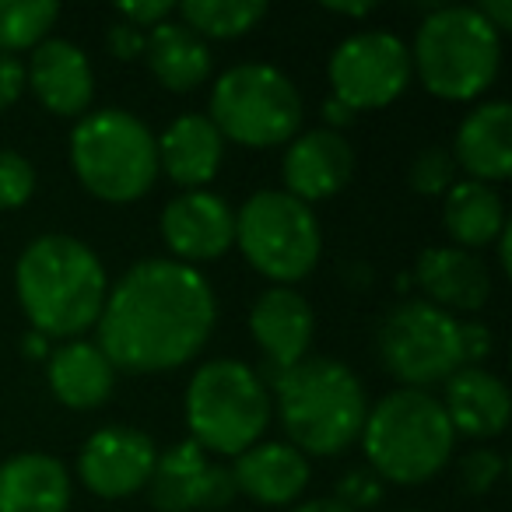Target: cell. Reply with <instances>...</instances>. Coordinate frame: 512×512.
I'll return each mask as SVG.
<instances>
[{
    "mask_svg": "<svg viewBox=\"0 0 512 512\" xmlns=\"http://www.w3.org/2000/svg\"><path fill=\"white\" fill-rule=\"evenodd\" d=\"M407 512H421V509H407Z\"/></svg>",
    "mask_w": 512,
    "mask_h": 512,
    "instance_id": "obj_46",
    "label": "cell"
},
{
    "mask_svg": "<svg viewBox=\"0 0 512 512\" xmlns=\"http://www.w3.org/2000/svg\"><path fill=\"white\" fill-rule=\"evenodd\" d=\"M239 498L232 481V470L225 463H211V474H207V495H204V512H225L228 505Z\"/></svg>",
    "mask_w": 512,
    "mask_h": 512,
    "instance_id": "obj_37",
    "label": "cell"
},
{
    "mask_svg": "<svg viewBox=\"0 0 512 512\" xmlns=\"http://www.w3.org/2000/svg\"><path fill=\"white\" fill-rule=\"evenodd\" d=\"M155 456L158 446L148 432L134 425H102L81 442L78 481L95 498L120 502V498L144 491Z\"/></svg>",
    "mask_w": 512,
    "mask_h": 512,
    "instance_id": "obj_13",
    "label": "cell"
},
{
    "mask_svg": "<svg viewBox=\"0 0 512 512\" xmlns=\"http://www.w3.org/2000/svg\"><path fill=\"white\" fill-rule=\"evenodd\" d=\"M355 169L358 155L344 134H334L327 127L299 130L281 155V190L316 207L337 197L355 179Z\"/></svg>",
    "mask_w": 512,
    "mask_h": 512,
    "instance_id": "obj_15",
    "label": "cell"
},
{
    "mask_svg": "<svg viewBox=\"0 0 512 512\" xmlns=\"http://www.w3.org/2000/svg\"><path fill=\"white\" fill-rule=\"evenodd\" d=\"M456 169L474 183L498 186L512 176V106L505 99H484L460 120L453 134Z\"/></svg>",
    "mask_w": 512,
    "mask_h": 512,
    "instance_id": "obj_18",
    "label": "cell"
},
{
    "mask_svg": "<svg viewBox=\"0 0 512 512\" xmlns=\"http://www.w3.org/2000/svg\"><path fill=\"white\" fill-rule=\"evenodd\" d=\"M116 376L102 348L95 341H64L60 348L50 351L46 358V386H50L53 400L64 404L67 411H99L109 404L116 390Z\"/></svg>",
    "mask_w": 512,
    "mask_h": 512,
    "instance_id": "obj_22",
    "label": "cell"
},
{
    "mask_svg": "<svg viewBox=\"0 0 512 512\" xmlns=\"http://www.w3.org/2000/svg\"><path fill=\"white\" fill-rule=\"evenodd\" d=\"M474 11L498 32V36H505V32L512 29V0H481V4H474Z\"/></svg>",
    "mask_w": 512,
    "mask_h": 512,
    "instance_id": "obj_38",
    "label": "cell"
},
{
    "mask_svg": "<svg viewBox=\"0 0 512 512\" xmlns=\"http://www.w3.org/2000/svg\"><path fill=\"white\" fill-rule=\"evenodd\" d=\"M358 442H362L365 467L383 484H400V488L435 481L456 453V435L439 397L428 390H404V386L383 393L369 407Z\"/></svg>",
    "mask_w": 512,
    "mask_h": 512,
    "instance_id": "obj_4",
    "label": "cell"
},
{
    "mask_svg": "<svg viewBox=\"0 0 512 512\" xmlns=\"http://www.w3.org/2000/svg\"><path fill=\"white\" fill-rule=\"evenodd\" d=\"M456 477H460V488L474 498H484L498 488V481L505 477V456L491 446H477L456 460Z\"/></svg>",
    "mask_w": 512,
    "mask_h": 512,
    "instance_id": "obj_30",
    "label": "cell"
},
{
    "mask_svg": "<svg viewBox=\"0 0 512 512\" xmlns=\"http://www.w3.org/2000/svg\"><path fill=\"white\" fill-rule=\"evenodd\" d=\"M158 232L169 260L200 271V264H214L235 246V211L214 190H179L162 207Z\"/></svg>",
    "mask_w": 512,
    "mask_h": 512,
    "instance_id": "obj_14",
    "label": "cell"
},
{
    "mask_svg": "<svg viewBox=\"0 0 512 512\" xmlns=\"http://www.w3.org/2000/svg\"><path fill=\"white\" fill-rule=\"evenodd\" d=\"M341 278H344V285H348V288L362 292V288H369V281H376V271H372V267H365V264H348V267H341Z\"/></svg>",
    "mask_w": 512,
    "mask_h": 512,
    "instance_id": "obj_43",
    "label": "cell"
},
{
    "mask_svg": "<svg viewBox=\"0 0 512 512\" xmlns=\"http://www.w3.org/2000/svg\"><path fill=\"white\" fill-rule=\"evenodd\" d=\"M292 512H351V509L337 502L334 495H323V498H306V502H299Z\"/></svg>",
    "mask_w": 512,
    "mask_h": 512,
    "instance_id": "obj_44",
    "label": "cell"
},
{
    "mask_svg": "<svg viewBox=\"0 0 512 512\" xmlns=\"http://www.w3.org/2000/svg\"><path fill=\"white\" fill-rule=\"evenodd\" d=\"M116 18L141 32H151L155 25L176 18V4L169 0H137V4H116Z\"/></svg>",
    "mask_w": 512,
    "mask_h": 512,
    "instance_id": "obj_34",
    "label": "cell"
},
{
    "mask_svg": "<svg viewBox=\"0 0 512 512\" xmlns=\"http://www.w3.org/2000/svg\"><path fill=\"white\" fill-rule=\"evenodd\" d=\"M456 341H460V362L463 365H484L495 351V330L484 320H456Z\"/></svg>",
    "mask_w": 512,
    "mask_h": 512,
    "instance_id": "obj_33",
    "label": "cell"
},
{
    "mask_svg": "<svg viewBox=\"0 0 512 512\" xmlns=\"http://www.w3.org/2000/svg\"><path fill=\"white\" fill-rule=\"evenodd\" d=\"M218 327V295L197 267L148 256L109 281L95 323L102 355L127 376H162L204 355Z\"/></svg>",
    "mask_w": 512,
    "mask_h": 512,
    "instance_id": "obj_1",
    "label": "cell"
},
{
    "mask_svg": "<svg viewBox=\"0 0 512 512\" xmlns=\"http://www.w3.org/2000/svg\"><path fill=\"white\" fill-rule=\"evenodd\" d=\"M176 18L200 39H242L267 18L264 0H186L176 8Z\"/></svg>",
    "mask_w": 512,
    "mask_h": 512,
    "instance_id": "obj_27",
    "label": "cell"
},
{
    "mask_svg": "<svg viewBox=\"0 0 512 512\" xmlns=\"http://www.w3.org/2000/svg\"><path fill=\"white\" fill-rule=\"evenodd\" d=\"M271 404L288 446L306 460H330L358 442L369 414V393L348 362L309 355L271 386Z\"/></svg>",
    "mask_w": 512,
    "mask_h": 512,
    "instance_id": "obj_3",
    "label": "cell"
},
{
    "mask_svg": "<svg viewBox=\"0 0 512 512\" xmlns=\"http://www.w3.org/2000/svg\"><path fill=\"white\" fill-rule=\"evenodd\" d=\"M505 225H509V214L498 186L456 179L442 197V228L449 235V246L470 249V253L488 249Z\"/></svg>",
    "mask_w": 512,
    "mask_h": 512,
    "instance_id": "obj_26",
    "label": "cell"
},
{
    "mask_svg": "<svg viewBox=\"0 0 512 512\" xmlns=\"http://www.w3.org/2000/svg\"><path fill=\"white\" fill-rule=\"evenodd\" d=\"M439 404L453 435H463V439H498L509 425V390L484 365H460L442 383Z\"/></svg>",
    "mask_w": 512,
    "mask_h": 512,
    "instance_id": "obj_19",
    "label": "cell"
},
{
    "mask_svg": "<svg viewBox=\"0 0 512 512\" xmlns=\"http://www.w3.org/2000/svg\"><path fill=\"white\" fill-rule=\"evenodd\" d=\"M376 358L404 390H428L460 369L456 316L425 299H400L376 323Z\"/></svg>",
    "mask_w": 512,
    "mask_h": 512,
    "instance_id": "obj_10",
    "label": "cell"
},
{
    "mask_svg": "<svg viewBox=\"0 0 512 512\" xmlns=\"http://www.w3.org/2000/svg\"><path fill=\"white\" fill-rule=\"evenodd\" d=\"M15 295L29 330L78 341L99 323L109 295V271L85 239L46 232L25 242L18 253Z\"/></svg>",
    "mask_w": 512,
    "mask_h": 512,
    "instance_id": "obj_2",
    "label": "cell"
},
{
    "mask_svg": "<svg viewBox=\"0 0 512 512\" xmlns=\"http://www.w3.org/2000/svg\"><path fill=\"white\" fill-rule=\"evenodd\" d=\"M36 165L22 151L0 148V211H18L36 197Z\"/></svg>",
    "mask_w": 512,
    "mask_h": 512,
    "instance_id": "obj_31",
    "label": "cell"
},
{
    "mask_svg": "<svg viewBox=\"0 0 512 512\" xmlns=\"http://www.w3.org/2000/svg\"><path fill=\"white\" fill-rule=\"evenodd\" d=\"M330 95L351 113H376L411 88V50L390 29H362L344 36L327 60Z\"/></svg>",
    "mask_w": 512,
    "mask_h": 512,
    "instance_id": "obj_11",
    "label": "cell"
},
{
    "mask_svg": "<svg viewBox=\"0 0 512 512\" xmlns=\"http://www.w3.org/2000/svg\"><path fill=\"white\" fill-rule=\"evenodd\" d=\"M246 327L260 358H264V365L256 372L267 386H274L285 372H292L295 365L313 355L316 309L299 288H264L249 306Z\"/></svg>",
    "mask_w": 512,
    "mask_h": 512,
    "instance_id": "obj_12",
    "label": "cell"
},
{
    "mask_svg": "<svg viewBox=\"0 0 512 512\" xmlns=\"http://www.w3.org/2000/svg\"><path fill=\"white\" fill-rule=\"evenodd\" d=\"M334 498L341 505H348L351 512H365V509H376V505L383 502L386 484L362 463V467H351V470H344V474L337 477Z\"/></svg>",
    "mask_w": 512,
    "mask_h": 512,
    "instance_id": "obj_32",
    "label": "cell"
},
{
    "mask_svg": "<svg viewBox=\"0 0 512 512\" xmlns=\"http://www.w3.org/2000/svg\"><path fill=\"white\" fill-rule=\"evenodd\" d=\"M144 60L148 71L155 74V81L165 92L190 95L211 78V46L197 36L193 29H186L179 18L155 25L148 32V46H144Z\"/></svg>",
    "mask_w": 512,
    "mask_h": 512,
    "instance_id": "obj_24",
    "label": "cell"
},
{
    "mask_svg": "<svg viewBox=\"0 0 512 512\" xmlns=\"http://www.w3.org/2000/svg\"><path fill=\"white\" fill-rule=\"evenodd\" d=\"M190 442L207 456H239L264 442L274 418L271 386L242 358H211L197 365L183 393Z\"/></svg>",
    "mask_w": 512,
    "mask_h": 512,
    "instance_id": "obj_6",
    "label": "cell"
},
{
    "mask_svg": "<svg viewBox=\"0 0 512 512\" xmlns=\"http://www.w3.org/2000/svg\"><path fill=\"white\" fill-rule=\"evenodd\" d=\"M144 46H148V32L134 29V25L120 22V18L106 29V50H109V57H116L120 64H134V60H141Z\"/></svg>",
    "mask_w": 512,
    "mask_h": 512,
    "instance_id": "obj_35",
    "label": "cell"
},
{
    "mask_svg": "<svg viewBox=\"0 0 512 512\" xmlns=\"http://www.w3.org/2000/svg\"><path fill=\"white\" fill-rule=\"evenodd\" d=\"M306 102L292 78L274 64H235L211 85L207 120L225 144L267 151L288 144L302 130Z\"/></svg>",
    "mask_w": 512,
    "mask_h": 512,
    "instance_id": "obj_8",
    "label": "cell"
},
{
    "mask_svg": "<svg viewBox=\"0 0 512 512\" xmlns=\"http://www.w3.org/2000/svg\"><path fill=\"white\" fill-rule=\"evenodd\" d=\"M407 50L414 78L442 102L484 99L502 71V36L474 4H432Z\"/></svg>",
    "mask_w": 512,
    "mask_h": 512,
    "instance_id": "obj_5",
    "label": "cell"
},
{
    "mask_svg": "<svg viewBox=\"0 0 512 512\" xmlns=\"http://www.w3.org/2000/svg\"><path fill=\"white\" fill-rule=\"evenodd\" d=\"M50 337L36 334V330H29V334L22 337V355L29 358V362H46L50 358Z\"/></svg>",
    "mask_w": 512,
    "mask_h": 512,
    "instance_id": "obj_41",
    "label": "cell"
},
{
    "mask_svg": "<svg viewBox=\"0 0 512 512\" xmlns=\"http://www.w3.org/2000/svg\"><path fill=\"white\" fill-rule=\"evenodd\" d=\"M491 246H495V256H498V271H502V278H509L512 274V225H505Z\"/></svg>",
    "mask_w": 512,
    "mask_h": 512,
    "instance_id": "obj_42",
    "label": "cell"
},
{
    "mask_svg": "<svg viewBox=\"0 0 512 512\" xmlns=\"http://www.w3.org/2000/svg\"><path fill=\"white\" fill-rule=\"evenodd\" d=\"M74 477L64 460L25 449L0 460V512H67Z\"/></svg>",
    "mask_w": 512,
    "mask_h": 512,
    "instance_id": "obj_23",
    "label": "cell"
},
{
    "mask_svg": "<svg viewBox=\"0 0 512 512\" xmlns=\"http://www.w3.org/2000/svg\"><path fill=\"white\" fill-rule=\"evenodd\" d=\"M323 127L327 130H334V134H344L348 127H355V120H358V113H351L348 106H344L341 99H334V95H327L323 99Z\"/></svg>",
    "mask_w": 512,
    "mask_h": 512,
    "instance_id": "obj_39",
    "label": "cell"
},
{
    "mask_svg": "<svg viewBox=\"0 0 512 512\" xmlns=\"http://www.w3.org/2000/svg\"><path fill=\"white\" fill-rule=\"evenodd\" d=\"M29 92V74H25V60L0 53V113L15 106L22 95Z\"/></svg>",
    "mask_w": 512,
    "mask_h": 512,
    "instance_id": "obj_36",
    "label": "cell"
},
{
    "mask_svg": "<svg viewBox=\"0 0 512 512\" xmlns=\"http://www.w3.org/2000/svg\"><path fill=\"white\" fill-rule=\"evenodd\" d=\"M60 18L53 0H0V53L22 57L46 43Z\"/></svg>",
    "mask_w": 512,
    "mask_h": 512,
    "instance_id": "obj_28",
    "label": "cell"
},
{
    "mask_svg": "<svg viewBox=\"0 0 512 512\" xmlns=\"http://www.w3.org/2000/svg\"><path fill=\"white\" fill-rule=\"evenodd\" d=\"M228 470H232L235 491L264 509L295 505L313 477L309 460L288 442H256L235 456Z\"/></svg>",
    "mask_w": 512,
    "mask_h": 512,
    "instance_id": "obj_21",
    "label": "cell"
},
{
    "mask_svg": "<svg viewBox=\"0 0 512 512\" xmlns=\"http://www.w3.org/2000/svg\"><path fill=\"white\" fill-rule=\"evenodd\" d=\"M323 11L337 18H369L376 11V0H327Z\"/></svg>",
    "mask_w": 512,
    "mask_h": 512,
    "instance_id": "obj_40",
    "label": "cell"
},
{
    "mask_svg": "<svg viewBox=\"0 0 512 512\" xmlns=\"http://www.w3.org/2000/svg\"><path fill=\"white\" fill-rule=\"evenodd\" d=\"M235 249L271 285L295 288L323 256V225L316 207L285 190H256L235 211Z\"/></svg>",
    "mask_w": 512,
    "mask_h": 512,
    "instance_id": "obj_9",
    "label": "cell"
},
{
    "mask_svg": "<svg viewBox=\"0 0 512 512\" xmlns=\"http://www.w3.org/2000/svg\"><path fill=\"white\" fill-rule=\"evenodd\" d=\"M211 456L197 442L183 439L158 449L151 477L144 484L148 502L155 512H204L207 474H211Z\"/></svg>",
    "mask_w": 512,
    "mask_h": 512,
    "instance_id": "obj_25",
    "label": "cell"
},
{
    "mask_svg": "<svg viewBox=\"0 0 512 512\" xmlns=\"http://www.w3.org/2000/svg\"><path fill=\"white\" fill-rule=\"evenodd\" d=\"M456 162L449 155V148L442 144H428L407 165V183L418 197H446L449 186L456 183Z\"/></svg>",
    "mask_w": 512,
    "mask_h": 512,
    "instance_id": "obj_29",
    "label": "cell"
},
{
    "mask_svg": "<svg viewBox=\"0 0 512 512\" xmlns=\"http://www.w3.org/2000/svg\"><path fill=\"white\" fill-rule=\"evenodd\" d=\"M71 169L102 204H137L158 183L155 130L130 109H88L71 130Z\"/></svg>",
    "mask_w": 512,
    "mask_h": 512,
    "instance_id": "obj_7",
    "label": "cell"
},
{
    "mask_svg": "<svg viewBox=\"0 0 512 512\" xmlns=\"http://www.w3.org/2000/svg\"><path fill=\"white\" fill-rule=\"evenodd\" d=\"M29 92L46 113L60 120H81L95 102V71L92 57L71 39L50 36L29 53Z\"/></svg>",
    "mask_w": 512,
    "mask_h": 512,
    "instance_id": "obj_17",
    "label": "cell"
},
{
    "mask_svg": "<svg viewBox=\"0 0 512 512\" xmlns=\"http://www.w3.org/2000/svg\"><path fill=\"white\" fill-rule=\"evenodd\" d=\"M158 176L179 190H207L225 162V137L218 134L207 113H183L155 134Z\"/></svg>",
    "mask_w": 512,
    "mask_h": 512,
    "instance_id": "obj_20",
    "label": "cell"
},
{
    "mask_svg": "<svg viewBox=\"0 0 512 512\" xmlns=\"http://www.w3.org/2000/svg\"><path fill=\"white\" fill-rule=\"evenodd\" d=\"M393 288H397V292H407V288H414L411 285V274H400V278L393 281Z\"/></svg>",
    "mask_w": 512,
    "mask_h": 512,
    "instance_id": "obj_45",
    "label": "cell"
},
{
    "mask_svg": "<svg viewBox=\"0 0 512 512\" xmlns=\"http://www.w3.org/2000/svg\"><path fill=\"white\" fill-rule=\"evenodd\" d=\"M411 285L421 292L418 299L460 320L488 306L495 281L484 256L456 246H428L414 260Z\"/></svg>",
    "mask_w": 512,
    "mask_h": 512,
    "instance_id": "obj_16",
    "label": "cell"
}]
</instances>
